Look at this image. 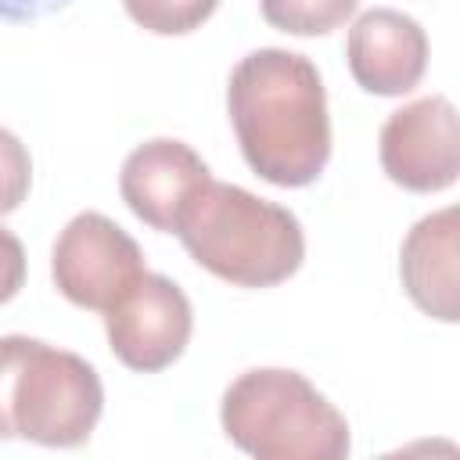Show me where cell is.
<instances>
[{
  "label": "cell",
  "instance_id": "1",
  "mask_svg": "<svg viewBox=\"0 0 460 460\" xmlns=\"http://www.w3.org/2000/svg\"><path fill=\"white\" fill-rule=\"evenodd\" d=\"M226 111L237 147L273 187H309L331 162L327 90L305 54L259 47L226 79Z\"/></svg>",
  "mask_w": 460,
  "mask_h": 460
},
{
  "label": "cell",
  "instance_id": "2",
  "mask_svg": "<svg viewBox=\"0 0 460 460\" xmlns=\"http://www.w3.org/2000/svg\"><path fill=\"white\" fill-rule=\"evenodd\" d=\"M172 234L201 270L237 288H277L305 259V234L291 208L212 176L187 198Z\"/></svg>",
  "mask_w": 460,
  "mask_h": 460
},
{
  "label": "cell",
  "instance_id": "3",
  "mask_svg": "<svg viewBox=\"0 0 460 460\" xmlns=\"http://www.w3.org/2000/svg\"><path fill=\"white\" fill-rule=\"evenodd\" d=\"M101 413L104 385L93 363L29 334L0 338V438L75 449Z\"/></svg>",
  "mask_w": 460,
  "mask_h": 460
},
{
  "label": "cell",
  "instance_id": "4",
  "mask_svg": "<svg viewBox=\"0 0 460 460\" xmlns=\"http://www.w3.org/2000/svg\"><path fill=\"white\" fill-rule=\"evenodd\" d=\"M226 438L259 460H345V413L298 370L255 367L237 374L219 402Z\"/></svg>",
  "mask_w": 460,
  "mask_h": 460
},
{
  "label": "cell",
  "instance_id": "5",
  "mask_svg": "<svg viewBox=\"0 0 460 460\" xmlns=\"http://www.w3.org/2000/svg\"><path fill=\"white\" fill-rule=\"evenodd\" d=\"M144 273L140 244L104 212H75L50 248L54 288L79 309L108 313Z\"/></svg>",
  "mask_w": 460,
  "mask_h": 460
},
{
  "label": "cell",
  "instance_id": "6",
  "mask_svg": "<svg viewBox=\"0 0 460 460\" xmlns=\"http://www.w3.org/2000/svg\"><path fill=\"white\" fill-rule=\"evenodd\" d=\"M104 334L111 356L122 367L137 374H158L183 356L194 334L190 298L165 273H144L104 313Z\"/></svg>",
  "mask_w": 460,
  "mask_h": 460
},
{
  "label": "cell",
  "instance_id": "7",
  "mask_svg": "<svg viewBox=\"0 0 460 460\" xmlns=\"http://www.w3.org/2000/svg\"><path fill=\"white\" fill-rule=\"evenodd\" d=\"M385 176L413 194H438L456 183L460 140L456 108L446 93H428L392 111L377 137Z\"/></svg>",
  "mask_w": 460,
  "mask_h": 460
},
{
  "label": "cell",
  "instance_id": "8",
  "mask_svg": "<svg viewBox=\"0 0 460 460\" xmlns=\"http://www.w3.org/2000/svg\"><path fill=\"white\" fill-rule=\"evenodd\" d=\"M352 79L374 97H402L428 72V32L395 7L363 11L345 40Z\"/></svg>",
  "mask_w": 460,
  "mask_h": 460
},
{
  "label": "cell",
  "instance_id": "9",
  "mask_svg": "<svg viewBox=\"0 0 460 460\" xmlns=\"http://www.w3.org/2000/svg\"><path fill=\"white\" fill-rule=\"evenodd\" d=\"M208 176L212 172L205 158L190 144L176 137H155L126 155L119 172V194L140 223L158 234H172L180 208Z\"/></svg>",
  "mask_w": 460,
  "mask_h": 460
},
{
  "label": "cell",
  "instance_id": "10",
  "mask_svg": "<svg viewBox=\"0 0 460 460\" xmlns=\"http://www.w3.org/2000/svg\"><path fill=\"white\" fill-rule=\"evenodd\" d=\"M460 226L456 208L420 216L399 248V280L410 302L442 323L460 320Z\"/></svg>",
  "mask_w": 460,
  "mask_h": 460
},
{
  "label": "cell",
  "instance_id": "11",
  "mask_svg": "<svg viewBox=\"0 0 460 460\" xmlns=\"http://www.w3.org/2000/svg\"><path fill=\"white\" fill-rule=\"evenodd\" d=\"M359 0H259L266 25L288 36H327L356 14Z\"/></svg>",
  "mask_w": 460,
  "mask_h": 460
},
{
  "label": "cell",
  "instance_id": "12",
  "mask_svg": "<svg viewBox=\"0 0 460 460\" xmlns=\"http://www.w3.org/2000/svg\"><path fill=\"white\" fill-rule=\"evenodd\" d=\"M122 7L155 36H187L216 14L219 0H122Z\"/></svg>",
  "mask_w": 460,
  "mask_h": 460
},
{
  "label": "cell",
  "instance_id": "13",
  "mask_svg": "<svg viewBox=\"0 0 460 460\" xmlns=\"http://www.w3.org/2000/svg\"><path fill=\"white\" fill-rule=\"evenodd\" d=\"M32 187V155L29 147L0 126V216L14 212Z\"/></svg>",
  "mask_w": 460,
  "mask_h": 460
},
{
  "label": "cell",
  "instance_id": "14",
  "mask_svg": "<svg viewBox=\"0 0 460 460\" xmlns=\"http://www.w3.org/2000/svg\"><path fill=\"white\" fill-rule=\"evenodd\" d=\"M25 273H29V259H25L18 234L0 226V305L11 302L25 288Z\"/></svg>",
  "mask_w": 460,
  "mask_h": 460
},
{
  "label": "cell",
  "instance_id": "15",
  "mask_svg": "<svg viewBox=\"0 0 460 460\" xmlns=\"http://www.w3.org/2000/svg\"><path fill=\"white\" fill-rule=\"evenodd\" d=\"M72 0H0V22H36L65 11Z\"/></svg>",
  "mask_w": 460,
  "mask_h": 460
}]
</instances>
